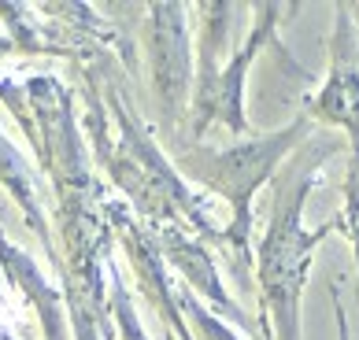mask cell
Listing matches in <instances>:
<instances>
[{
	"label": "cell",
	"mask_w": 359,
	"mask_h": 340,
	"mask_svg": "<svg viewBox=\"0 0 359 340\" xmlns=\"http://www.w3.org/2000/svg\"><path fill=\"white\" fill-rule=\"evenodd\" d=\"M300 134H304V122L282 129L278 137L256 141V145H237V148H230V152H219V155H211V160L204 163L201 174L226 196V200L233 204L237 229H241L245 218H248L252 192H256L263 181H267V174L274 170V163L292 148V141H297Z\"/></svg>",
	"instance_id": "2"
},
{
	"label": "cell",
	"mask_w": 359,
	"mask_h": 340,
	"mask_svg": "<svg viewBox=\"0 0 359 340\" xmlns=\"http://www.w3.org/2000/svg\"><path fill=\"white\" fill-rule=\"evenodd\" d=\"M152 26V48H156V82L159 93L170 104H178L189 78V56H185V34H182V8H156Z\"/></svg>",
	"instance_id": "4"
},
{
	"label": "cell",
	"mask_w": 359,
	"mask_h": 340,
	"mask_svg": "<svg viewBox=\"0 0 359 340\" xmlns=\"http://www.w3.org/2000/svg\"><path fill=\"white\" fill-rule=\"evenodd\" d=\"M311 189V178H297V185H289L278 196V211L271 222V233L263 241V263H259V278L267 289V304L274 307L278 318V333L282 340H300V325H297V304H300V289L308 278V255L311 244L323 233H304L300 229V207L304 196Z\"/></svg>",
	"instance_id": "1"
},
{
	"label": "cell",
	"mask_w": 359,
	"mask_h": 340,
	"mask_svg": "<svg viewBox=\"0 0 359 340\" xmlns=\"http://www.w3.org/2000/svg\"><path fill=\"white\" fill-rule=\"evenodd\" d=\"M315 111L323 115V119L344 126L352 137V152H355L352 204H355V196H359V41H355L352 22L344 15H341V30H337V41H334V74H330L326 89L318 93Z\"/></svg>",
	"instance_id": "3"
}]
</instances>
